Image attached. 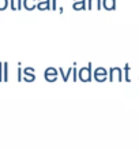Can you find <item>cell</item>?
I'll return each mask as SVG.
<instances>
[{"label": "cell", "instance_id": "8fae6325", "mask_svg": "<svg viewBox=\"0 0 139 150\" xmlns=\"http://www.w3.org/2000/svg\"><path fill=\"white\" fill-rule=\"evenodd\" d=\"M72 70H74V66L68 68V71H66V72L63 71V68L61 67H59V72H60V75H61V79H63L64 82H67L68 79H70V75L72 74Z\"/></svg>", "mask_w": 139, "mask_h": 150}, {"label": "cell", "instance_id": "4fadbf2b", "mask_svg": "<svg viewBox=\"0 0 139 150\" xmlns=\"http://www.w3.org/2000/svg\"><path fill=\"white\" fill-rule=\"evenodd\" d=\"M3 81L4 82H7L8 81V63L7 62H4L3 63Z\"/></svg>", "mask_w": 139, "mask_h": 150}, {"label": "cell", "instance_id": "5bb4252c", "mask_svg": "<svg viewBox=\"0 0 139 150\" xmlns=\"http://www.w3.org/2000/svg\"><path fill=\"white\" fill-rule=\"evenodd\" d=\"M10 6V0H0V11H4Z\"/></svg>", "mask_w": 139, "mask_h": 150}, {"label": "cell", "instance_id": "7a4b0ae2", "mask_svg": "<svg viewBox=\"0 0 139 150\" xmlns=\"http://www.w3.org/2000/svg\"><path fill=\"white\" fill-rule=\"evenodd\" d=\"M108 79L109 82H115V81H124V72L121 67H111L108 70Z\"/></svg>", "mask_w": 139, "mask_h": 150}, {"label": "cell", "instance_id": "44dd1931", "mask_svg": "<svg viewBox=\"0 0 139 150\" xmlns=\"http://www.w3.org/2000/svg\"><path fill=\"white\" fill-rule=\"evenodd\" d=\"M59 12H60V14H63V12H64V8L63 7H59Z\"/></svg>", "mask_w": 139, "mask_h": 150}, {"label": "cell", "instance_id": "9c48e42d", "mask_svg": "<svg viewBox=\"0 0 139 150\" xmlns=\"http://www.w3.org/2000/svg\"><path fill=\"white\" fill-rule=\"evenodd\" d=\"M72 10L75 11H83L86 10V0H72Z\"/></svg>", "mask_w": 139, "mask_h": 150}, {"label": "cell", "instance_id": "ba28073f", "mask_svg": "<svg viewBox=\"0 0 139 150\" xmlns=\"http://www.w3.org/2000/svg\"><path fill=\"white\" fill-rule=\"evenodd\" d=\"M102 8V0H87V10H97Z\"/></svg>", "mask_w": 139, "mask_h": 150}, {"label": "cell", "instance_id": "30bf717a", "mask_svg": "<svg viewBox=\"0 0 139 150\" xmlns=\"http://www.w3.org/2000/svg\"><path fill=\"white\" fill-rule=\"evenodd\" d=\"M23 8L26 11H33L37 8V0H23Z\"/></svg>", "mask_w": 139, "mask_h": 150}, {"label": "cell", "instance_id": "ffe728a7", "mask_svg": "<svg viewBox=\"0 0 139 150\" xmlns=\"http://www.w3.org/2000/svg\"><path fill=\"white\" fill-rule=\"evenodd\" d=\"M0 82H3V62H0Z\"/></svg>", "mask_w": 139, "mask_h": 150}, {"label": "cell", "instance_id": "52a82bcc", "mask_svg": "<svg viewBox=\"0 0 139 150\" xmlns=\"http://www.w3.org/2000/svg\"><path fill=\"white\" fill-rule=\"evenodd\" d=\"M117 0H102V8L107 11H115L117 7Z\"/></svg>", "mask_w": 139, "mask_h": 150}, {"label": "cell", "instance_id": "e0dca14e", "mask_svg": "<svg viewBox=\"0 0 139 150\" xmlns=\"http://www.w3.org/2000/svg\"><path fill=\"white\" fill-rule=\"evenodd\" d=\"M10 8H11L12 11H18V8H16V0H10Z\"/></svg>", "mask_w": 139, "mask_h": 150}, {"label": "cell", "instance_id": "ac0fdd59", "mask_svg": "<svg viewBox=\"0 0 139 150\" xmlns=\"http://www.w3.org/2000/svg\"><path fill=\"white\" fill-rule=\"evenodd\" d=\"M16 8H18V11L23 8V0H16Z\"/></svg>", "mask_w": 139, "mask_h": 150}, {"label": "cell", "instance_id": "3957f363", "mask_svg": "<svg viewBox=\"0 0 139 150\" xmlns=\"http://www.w3.org/2000/svg\"><path fill=\"white\" fill-rule=\"evenodd\" d=\"M93 79L97 82H105L108 79V70L105 67H97L93 71Z\"/></svg>", "mask_w": 139, "mask_h": 150}, {"label": "cell", "instance_id": "7c38bea8", "mask_svg": "<svg viewBox=\"0 0 139 150\" xmlns=\"http://www.w3.org/2000/svg\"><path fill=\"white\" fill-rule=\"evenodd\" d=\"M124 81L126 82H131V78H130V64L128 63L124 64Z\"/></svg>", "mask_w": 139, "mask_h": 150}, {"label": "cell", "instance_id": "5b68a950", "mask_svg": "<svg viewBox=\"0 0 139 150\" xmlns=\"http://www.w3.org/2000/svg\"><path fill=\"white\" fill-rule=\"evenodd\" d=\"M23 81L25 82H34L36 81V70L33 67L23 68Z\"/></svg>", "mask_w": 139, "mask_h": 150}, {"label": "cell", "instance_id": "8992f818", "mask_svg": "<svg viewBox=\"0 0 139 150\" xmlns=\"http://www.w3.org/2000/svg\"><path fill=\"white\" fill-rule=\"evenodd\" d=\"M37 10L38 11H49V10H52L51 0H37Z\"/></svg>", "mask_w": 139, "mask_h": 150}, {"label": "cell", "instance_id": "d6986e66", "mask_svg": "<svg viewBox=\"0 0 139 150\" xmlns=\"http://www.w3.org/2000/svg\"><path fill=\"white\" fill-rule=\"evenodd\" d=\"M51 3H52V10H53V11L59 10V7H57V0H51Z\"/></svg>", "mask_w": 139, "mask_h": 150}, {"label": "cell", "instance_id": "277c9868", "mask_svg": "<svg viewBox=\"0 0 139 150\" xmlns=\"http://www.w3.org/2000/svg\"><path fill=\"white\" fill-rule=\"evenodd\" d=\"M59 70H56L55 67H48L47 70L44 71V78L47 82L52 83V82H56L57 78H59Z\"/></svg>", "mask_w": 139, "mask_h": 150}, {"label": "cell", "instance_id": "9a60e30c", "mask_svg": "<svg viewBox=\"0 0 139 150\" xmlns=\"http://www.w3.org/2000/svg\"><path fill=\"white\" fill-rule=\"evenodd\" d=\"M72 81H74V82L78 81V68H76V63L74 64V70H72Z\"/></svg>", "mask_w": 139, "mask_h": 150}, {"label": "cell", "instance_id": "2e32d148", "mask_svg": "<svg viewBox=\"0 0 139 150\" xmlns=\"http://www.w3.org/2000/svg\"><path fill=\"white\" fill-rule=\"evenodd\" d=\"M16 72H18V78H16L18 79V82H22V81H23V70H22L20 67H18V71Z\"/></svg>", "mask_w": 139, "mask_h": 150}, {"label": "cell", "instance_id": "6da1fadb", "mask_svg": "<svg viewBox=\"0 0 139 150\" xmlns=\"http://www.w3.org/2000/svg\"><path fill=\"white\" fill-rule=\"evenodd\" d=\"M78 79L82 82H92L93 81V64L89 62L86 67H80L78 71Z\"/></svg>", "mask_w": 139, "mask_h": 150}]
</instances>
